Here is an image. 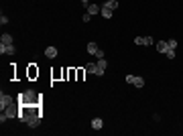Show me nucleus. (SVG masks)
<instances>
[{
	"label": "nucleus",
	"mask_w": 183,
	"mask_h": 136,
	"mask_svg": "<svg viewBox=\"0 0 183 136\" xmlns=\"http://www.w3.org/2000/svg\"><path fill=\"white\" fill-rule=\"evenodd\" d=\"M0 45H12V37L8 33L2 35V39H0Z\"/></svg>",
	"instance_id": "nucleus-12"
},
{
	"label": "nucleus",
	"mask_w": 183,
	"mask_h": 136,
	"mask_svg": "<svg viewBox=\"0 0 183 136\" xmlns=\"http://www.w3.org/2000/svg\"><path fill=\"white\" fill-rule=\"evenodd\" d=\"M167 49H169V47H167V41H159V43H157V51L159 53H165Z\"/></svg>",
	"instance_id": "nucleus-15"
},
{
	"label": "nucleus",
	"mask_w": 183,
	"mask_h": 136,
	"mask_svg": "<svg viewBox=\"0 0 183 136\" xmlns=\"http://www.w3.org/2000/svg\"><path fill=\"white\" fill-rule=\"evenodd\" d=\"M102 6H106V8H110V10H116V8H118V0H106Z\"/></svg>",
	"instance_id": "nucleus-10"
},
{
	"label": "nucleus",
	"mask_w": 183,
	"mask_h": 136,
	"mask_svg": "<svg viewBox=\"0 0 183 136\" xmlns=\"http://www.w3.org/2000/svg\"><path fill=\"white\" fill-rule=\"evenodd\" d=\"M81 2H84V4H86V6H88V4H90V0H81Z\"/></svg>",
	"instance_id": "nucleus-24"
},
{
	"label": "nucleus",
	"mask_w": 183,
	"mask_h": 136,
	"mask_svg": "<svg viewBox=\"0 0 183 136\" xmlns=\"http://www.w3.org/2000/svg\"><path fill=\"white\" fill-rule=\"evenodd\" d=\"M102 126H104L102 118H94V120H92V128H94V130H102Z\"/></svg>",
	"instance_id": "nucleus-7"
},
{
	"label": "nucleus",
	"mask_w": 183,
	"mask_h": 136,
	"mask_svg": "<svg viewBox=\"0 0 183 136\" xmlns=\"http://www.w3.org/2000/svg\"><path fill=\"white\" fill-rule=\"evenodd\" d=\"M106 67H108V63H106V59H100V61H98V69H100V73H98V75H104Z\"/></svg>",
	"instance_id": "nucleus-13"
},
{
	"label": "nucleus",
	"mask_w": 183,
	"mask_h": 136,
	"mask_svg": "<svg viewBox=\"0 0 183 136\" xmlns=\"http://www.w3.org/2000/svg\"><path fill=\"white\" fill-rule=\"evenodd\" d=\"M27 75H29V79H35V77L39 75V69L35 67V65H29V71H27Z\"/></svg>",
	"instance_id": "nucleus-9"
},
{
	"label": "nucleus",
	"mask_w": 183,
	"mask_h": 136,
	"mask_svg": "<svg viewBox=\"0 0 183 136\" xmlns=\"http://www.w3.org/2000/svg\"><path fill=\"white\" fill-rule=\"evenodd\" d=\"M2 112L6 114V118H14V116H18L21 110H17V106H12V104H10V106H8L6 110H2Z\"/></svg>",
	"instance_id": "nucleus-3"
},
{
	"label": "nucleus",
	"mask_w": 183,
	"mask_h": 136,
	"mask_svg": "<svg viewBox=\"0 0 183 136\" xmlns=\"http://www.w3.org/2000/svg\"><path fill=\"white\" fill-rule=\"evenodd\" d=\"M96 57H98V59H104V51H102V49H98V53H96Z\"/></svg>",
	"instance_id": "nucleus-22"
},
{
	"label": "nucleus",
	"mask_w": 183,
	"mask_h": 136,
	"mask_svg": "<svg viewBox=\"0 0 183 136\" xmlns=\"http://www.w3.org/2000/svg\"><path fill=\"white\" fill-rule=\"evenodd\" d=\"M14 51H17V49L12 45H0V53H2V55H14Z\"/></svg>",
	"instance_id": "nucleus-5"
},
{
	"label": "nucleus",
	"mask_w": 183,
	"mask_h": 136,
	"mask_svg": "<svg viewBox=\"0 0 183 136\" xmlns=\"http://www.w3.org/2000/svg\"><path fill=\"white\" fill-rule=\"evenodd\" d=\"M88 53H92V55H96L98 53V45L92 41V43H88Z\"/></svg>",
	"instance_id": "nucleus-16"
},
{
	"label": "nucleus",
	"mask_w": 183,
	"mask_h": 136,
	"mask_svg": "<svg viewBox=\"0 0 183 136\" xmlns=\"http://www.w3.org/2000/svg\"><path fill=\"white\" fill-rule=\"evenodd\" d=\"M86 71H88V73L98 75V73H100V69H98V63H86Z\"/></svg>",
	"instance_id": "nucleus-6"
},
{
	"label": "nucleus",
	"mask_w": 183,
	"mask_h": 136,
	"mask_svg": "<svg viewBox=\"0 0 183 136\" xmlns=\"http://www.w3.org/2000/svg\"><path fill=\"white\" fill-rule=\"evenodd\" d=\"M88 12L94 17V14H98V12H100V6H98V4H92V2H90V4H88Z\"/></svg>",
	"instance_id": "nucleus-14"
},
{
	"label": "nucleus",
	"mask_w": 183,
	"mask_h": 136,
	"mask_svg": "<svg viewBox=\"0 0 183 136\" xmlns=\"http://www.w3.org/2000/svg\"><path fill=\"white\" fill-rule=\"evenodd\" d=\"M126 81L128 83H134V75H126Z\"/></svg>",
	"instance_id": "nucleus-23"
},
{
	"label": "nucleus",
	"mask_w": 183,
	"mask_h": 136,
	"mask_svg": "<svg viewBox=\"0 0 183 136\" xmlns=\"http://www.w3.org/2000/svg\"><path fill=\"white\" fill-rule=\"evenodd\" d=\"M136 45H153V37H134Z\"/></svg>",
	"instance_id": "nucleus-4"
},
{
	"label": "nucleus",
	"mask_w": 183,
	"mask_h": 136,
	"mask_svg": "<svg viewBox=\"0 0 183 136\" xmlns=\"http://www.w3.org/2000/svg\"><path fill=\"white\" fill-rule=\"evenodd\" d=\"M165 55L169 57V59H173V57H175V49H167V51H165Z\"/></svg>",
	"instance_id": "nucleus-19"
},
{
	"label": "nucleus",
	"mask_w": 183,
	"mask_h": 136,
	"mask_svg": "<svg viewBox=\"0 0 183 136\" xmlns=\"http://www.w3.org/2000/svg\"><path fill=\"white\" fill-rule=\"evenodd\" d=\"M167 47H169V49H177V41L169 39V41H167Z\"/></svg>",
	"instance_id": "nucleus-18"
},
{
	"label": "nucleus",
	"mask_w": 183,
	"mask_h": 136,
	"mask_svg": "<svg viewBox=\"0 0 183 136\" xmlns=\"http://www.w3.org/2000/svg\"><path fill=\"white\" fill-rule=\"evenodd\" d=\"M88 71L86 69H77V79H84V75H86Z\"/></svg>",
	"instance_id": "nucleus-20"
},
{
	"label": "nucleus",
	"mask_w": 183,
	"mask_h": 136,
	"mask_svg": "<svg viewBox=\"0 0 183 136\" xmlns=\"http://www.w3.org/2000/svg\"><path fill=\"white\" fill-rule=\"evenodd\" d=\"M100 12H102L104 18H112V17H114V14H112L114 10H110V8H106V6H100Z\"/></svg>",
	"instance_id": "nucleus-11"
},
{
	"label": "nucleus",
	"mask_w": 183,
	"mask_h": 136,
	"mask_svg": "<svg viewBox=\"0 0 183 136\" xmlns=\"http://www.w3.org/2000/svg\"><path fill=\"white\" fill-rule=\"evenodd\" d=\"M81 18H84V23H88V20H90V18H92V14H90V12H86V14H84V17H81Z\"/></svg>",
	"instance_id": "nucleus-21"
},
{
	"label": "nucleus",
	"mask_w": 183,
	"mask_h": 136,
	"mask_svg": "<svg viewBox=\"0 0 183 136\" xmlns=\"http://www.w3.org/2000/svg\"><path fill=\"white\" fill-rule=\"evenodd\" d=\"M39 97L41 96H37L33 90H27L18 96V102H21V106H33V104H39Z\"/></svg>",
	"instance_id": "nucleus-1"
},
{
	"label": "nucleus",
	"mask_w": 183,
	"mask_h": 136,
	"mask_svg": "<svg viewBox=\"0 0 183 136\" xmlns=\"http://www.w3.org/2000/svg\"><path fill=\"white\" fill-rule=\"evenodd\" d=\"M132 85H136V87H143V85H144V79L140 77V75H136V77H134V83H132Z\"/></svg>",
	"instance_id": "nucleus-17"
},
{
	"label": "nucleus",
	"mask_w": 183,
	"mask_h": 136,
	"mask_svg": "<svg viewBox=\"0 0 183 136\" xmlns=\"http://www.w3.org/2000/svg\"><path fill=\"white\" fill-rule=\"evenodd\" d=\"M45 57L55 59V57H57V49H55V47H47V49H45Z\"/></svg>",
	"instance_id": "nucleus-8"
},
{
	"label": "nucleus",
	"mask_w": 183,
	"mask_h": 136,
	"mask_svg": "<svg viewBox=\"0 0 183 136\" xmlns=\"http://www.w3.org/2000/svg\"><path fill=\"white\" fill-rule=\"evenodd\" d=\"M10 104H12V97L8 96V94H4V91H2V94H0V110H6Z\"/></svg>",
	"instance_id": "nucleus-2"
}]
</instances>
